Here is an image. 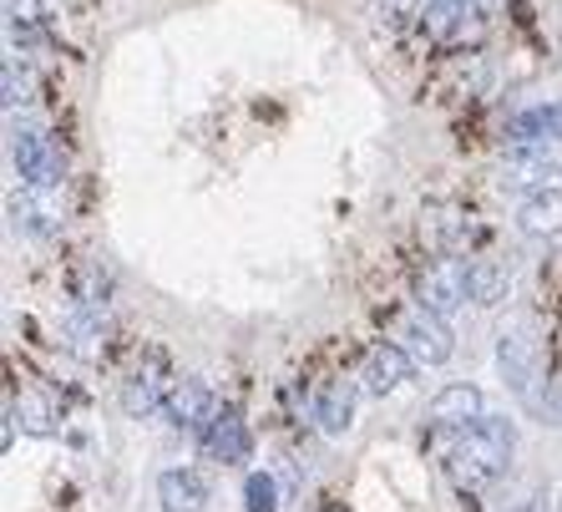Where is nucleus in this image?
I'll return each instance as SVG.
<instances>
[{
	"mask_svg": "<svg viewBox=\"0 0 562 512\" xmlns=\"http://www.w3.org/2000/svg\"><path fill=\"white\" fill-rule=\"evenodd\" d=\"M11 168H15V178H21L26 188H36V193L61 188V178H66L61 147H56L46 132H36V127H15L11 132Z\"/></svg>",
	"mask_w": 562,
	"mask_h": 512,
	"instance_id": "nucleus-2",
	"label": "nucleus"
},
{
	"mask_svg": "<svg viewBox=\"0 0 562 512\" xmlns=\"http://www.w3.org/2000/svg\"><path fill=\"white\" fill-rule=\"evenodd\" d=\"M157 508L162 512H209V482L193 467H168L157 477Z\"/></svg>",
	"mask_w": 562,
	"mask_h": 512,
	"instance_id": "nucleus-9",
	"label": "nucleus"
},
{
	"mask_svg": "<svg viewBox=\"0 0 562 512\" xmlns=\"http://www.w3.org/2000/svg\"><path fill=\"white\" fill-rule=\"evenodd\" d=\"M476 0H431L426 5V31L441 41H461L471 26H476Z\"/></svg>",
	"mask_w": 562,
	"mask_h": 512,
	"instance_id": "nucleus-15",
	"label": "nucleus"
},
{
	"mask_svg": "<svg viewBox=\"0 0 562 512\" xmlns=\"http://www.w3.org/2000/svg\"><path fill=\"white\" fill-rule=\"evenodd\" d=\"M314 421H319V432L325 436H345L355 421V381H325L319 396H314Z\"/></svg>",
	"mask_w": 562,
	"mask_h": 512,
	"instance_id": "nucleus-12",
	"label": "nucleus"
},
{
	"mask_svg": "<svg viewBox=\"0 0 562 512\" xmlns=\"http://www.w3.org/2000/svg\"><path fill=\"white\" fill-rule=\"evenodd\" d=\"M512 163L527 172H558L562 168V143H512Z\"/></svg>",
	"mask_w": 562,
	"mask_h": 512,
	"instance_id": "nucleus-16",
	"label": "nucleus"
},
{
	"mask_svg": "<svg viewBox=\"0 0 562 512\" xmlns=\"http://www.w3.org/2000/svg\"><path fill=\"white\" fill-rule=\"evenodd\" d=\"M497 366H502V381H507V391L517 396V401H532L537 391V345L527 341L522 330H502L497 341Z\"/></svg>",
	"mask_w": 562,
	"mask_h": 512,
	"instance_id": "nucleus-7",
	"label": "nucleus"
},
{
	"mask_svg": "<svg viewBox=\"0 0 562 512\" xmlns=\"http://www.w3.org/2000/svg\"><path fill=\"white\" fill-rule=\"evenodd\" d=\"M507 275H502L497 264H471V300L476 304H502L507 300Z\"/></svg>",
	"mask_w": 562,
	"mask_h": 512,
	"instance_id": "nucleus-17",
	"label": "nucleus"
},
{
	"mask_svg": "<svg viewBox=\"0 0 562 512\" xmlns=\"http://www.w3.org/2000/svg\"><path fill=\"white\" fill-rule=\"evenodd\" d=\"M198 442H203V452H209L213 461H223V467H238V461L254 457L249 421H244V411H238V407H218V411H213V421L198 432Z\"/></svg>",
	"mask_w": 562,
	"mask_h": 512,
	"instance_id": "nucleus-5",
	"label": "nucleus"
},
{
	"mask_svg": "<svg viewBox=\"0 0 562 512\" xmlns=\"http://www.w3.org/2000/svg\"><path fill=\"white\" fill-rule=\"evenodd\" d=\"M558 512H562V502H558Z\"/></svg>",
	"mask_w": 562,
	"mask_h": 512,
	"instance_id": "nucleus-22",
	"label": "nucleus"
},
{
	"mask_svg": "<svg viewBox=\"0 0 562 512\" xmlns=\"http://www.w3.org/2000/svg\"><path fill=\"white\" fill-rule=\"evenodd\" d=\"M0 81H5V107H26L31 102V81L21 77V71H15V62H5V71H0Z\"/></svg>",
	"mask_w": 562,
	"mask_h": 512,
	"instance_id": "nucleus-20",
	"label": "nucleus"
},
{
	"mask_svg": "<svg viewBox=\"0 0 562 512\" xmlns=\"http://www.w3.org/2000/svg\"><path fill=\"white\" fill-rule=\"evenodd\" d=\"M213 411H218V401H213V391L203 381H178L172 386V396H168V411L162 416L178 426V432H203L213 421Z\"/></svg>",
	"mask_w": 562,
	"mask_h": 512,
	"instance_id": "nucleus-10",
	"label": "nucleus"
},
{
	"mask_svg": "<svg viewBox=\"0 0 562 512\" xmlns=\"http://www.w3.org/2000/svg\"><path fill=\"white\" fill-rule=\"evenodd\" d=\"M471 300V264L461 259H436L426 275H420V304L431 310V315L451 320L457 310H467Z\"/></svg>",
	"mask_w": 562,
	"mask_h": 512,
	"instance_id": "nucleus-4",
	"label": "nucleus"
},
{
	"mask_svg": "<svg viewBox=\"0 0 562 512\" xmlns=\"http://www.w3.org/2000/svg\"><path fill=\"white\" fill-rule=\"evenodd\" d=\"M507 137L512 143H562V102L522 107V112L507 122Z\"/></svg>",
	"mask_w": 562,
	"mask_h": 512,
	"instance_id": "nucleus-13",
	"label": "nucleus"
},
{
	"mask_svg": "<svg viewBox=\"0 0 562 512\" xmlns=\"http://www.w3.org/2000/svg\"><path fill=\"white\" fill-rule=\"evenodd\" d=\"M244 502H249V512H279V482L269 472H249Z\"/></svg>",
	"mask_w": 562,
	"mask_h": 512,
	"instance_id": "nucleus-18",
	"label": "nucleus"
},
{
	"mask_svg": "<svg viewBox=\"0 0 562 512\" xmlns=\"http://www.w3.org/2000/svg\"><path fill=\"white\" fill-rule=\"evenodd\" d=\"M395 341L406 345L411 355H416V366H446L451 360V330H446L441 315H431L426 304H416V310H406L401 315V325H395Z\"/></svg>",
	"mask_w": 562,
	"mask_h": 512,
	"instance_id": "nucleus-3",
	"label": "nucleus"
},
{
	"mask_svg": "<svg viewBox=\"0 0 562 512\" xmlns=\"http://www.w3.org/2000/svg\"><path fill=\"white\" fill-rule=\"evenodd\" d=\"M482 416H486V411H482V391H476V386H467V381L436 391V401H431V421H436V426H446V432H461V426H471V421H482Z\"/></svg>",
	"mask_w": 562,
	"mask_h": 512,
	"instance_id": "nucleus-11",
	"label": "nucleus"
},
{
	"mask_svg": "<svg viewBox=\"0 0 562 512\" xmlns=\"http://www.w3.org/2000/svg\"><path fill=\"white\" fill-rule=\"evenodd\" d=\"M15 416H21V426H26L31 436H56V416H52V407H41V401H21V411H15Z\"/></svg>",
	"mask_w": 562,
	"mask_h": 512,
	"instance_id": "nucleus-19",
	"label": "nucleus"
},
{
	"mask_svg": "<svg viewBox=\"0 0 562 512\" xmlns=\"http://www.w3.org/2000/svg\"><path fill=\"white\" fill-rule=\"evenodd\" d=\"M172 386H178V381H168V366H162V360H147V366L132 370L127 386H122V411H127V416H137V421L153 416V411H168Z\"/></svg>",
	"mask_w": 562,
	"mask_h": 512,
	"instance_id": "nucleus-8",
	"label": "nucleus"
},
{
	"mask_svg": "<svg viewBox=\"0 0 562 512\" xmlns=\"http://www.w3.org/2000/svg\"><path fill=\"white\" fill-rule=\"evenodd\" d=\"M512 452H517V426L507 416H482L457 432L451 467H457V477L467 487H486L512 467Z\"/></svg>",
	"mask_w": 562,
	"mask_h": 512,
	"instance_id": "nucleus-1",
	"label": "nucleus"
},
{
	"mask_svg": "<svg viewBox=\"0 0 562 512\" xmlns=\"http://www.w3.org/2000/svg\"><path fill=\"white\" fill-rule=\"evenodd\" d=\"M507 512H548V502H542V492H527L522 502H512Z\"/></svg>",
	"mask_w": 562,
	"mask_h": 512,
	"instance_id": "nucleus-21",
	"label": "nucleus"
},
{
	"mask_svg": "<svg viewBox=\"0 0 562 512\" xmlns=\"http://www.w3.org/2000/svg\"><path fill=\"white\" fill-rule=\"evenodd\" d=\"M517 224H522V234H532V238L562 234V188H537L532 198H522Z\"/></svg>",
	"mask_w": 562,
	"mask_h": 512,
	"instance_id": "nucleus-14",
	"label": "nucleus"
},
{
	"mask_svg": "<svg viewBox=\"0 0 562 512\" xmlns=\"http://www.w3.org/2000/svg\"><path fill=\"white\" fill-rule=\"evenodd\" d=\"M411 376H416V355H411L401 341H380L375 350L366 355L360 386H366L370 396H391V391H401Z\"/></svg>",
	"mask_w": 562,
	"mask_h": 512,
	"instance_id": "nucleus-6",
	"label": "nucleus"
}]
</instances>
